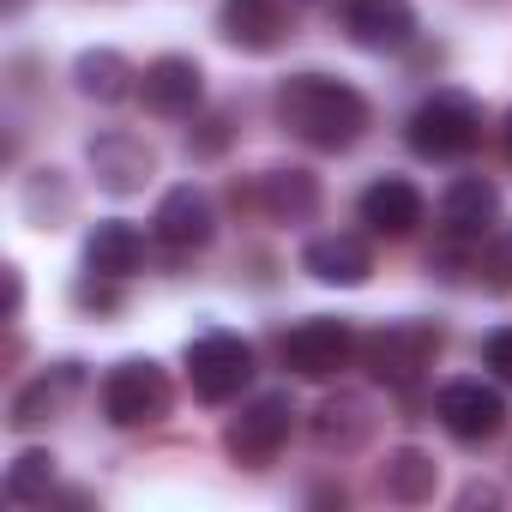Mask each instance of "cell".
Here are the masks:
<instances>
[{
  "label": "cell",
  "mask_w": 512,
  "mask_h": 512,
  "mask_svg": "<svg viewBox=\"0 0 512 512\" xmlns=\"http://www.w3.org/2000/svg\"><path fill=\"white\" fill-rule=\"evenodd\" d=\"M272 109H278V127L290 139H302L308 151H350L374 121L368 97L350 79H332V73H290L278 85Z\"/></svg>",
  "instance_id": "1"
},
{
  "label": "cell",
  "mask_w": 512,
  "mask_h": 512,
  "mask_svg": "<svg viewBox=\"0 0 512 512\" xmlns=\"http://www.w3.org/2000/svg\"><path fill=\"white\" fill-rule=\"evenodd\" d=\"M404 139H410V151L428 157V163H458V157H470V151L482 145V109H476L470 91L440 85V91H428V97L410 109Z\"/></svg>",
  "instance_id": "2"
},
{
  "label": "cell",
  "mask_w": 512,
  "mask_h": 512,
  "mask_svg": "<svg viewBox=\"0 0 512 512\" xmlns=\"http://www.w3.org/2000/svg\"><path fill=\"white\" fill-rule=\"evenodd\" d=\"M97 404L109 416V428H151L169 416L175 404V386H169V368L151 362V356H121L103 386H97Z\"/></svg>",
  "instance_id": "3"
},
{
  "label": "cell",
  "mask_w": 512,
  "mask_h": 512,
  "mask_svg": "<svg viewBox=\"0 0 512 512\" xmlns=\"http://www.w3.org/2000/svg\"><path fill=\"white\" fill-rule=\"evenodd\" d=\"M440 356V326L434 320H386L374 338H362V362L380 386L410 392Z\"/></svg>",
  "instance_id": "4"
},
{
  "label": "cell",
  "mask_w": 512,
  "mask_h": 512,
  "mask_svg": "<svg viewBox=\"0 0 512 512\" xmlns=\"http://www.w3.org/2000/svg\"><path fill=\"white\" fill-rule=\"evenodd\" d=\"M290 434H296V398H290V392H260V398H247V404L229 416L223 452H229L235 464H247V470H260V464H272V458L290 446Z\"/></svg>",
  "instance_id": "5"
},
{
  "label": "cell",
  "mask_w": 512,
  "mask_h": 512,
  "mask_svg": "<svg viewBox=\"0 0 512 512\" xmlns=\"http://www.w3.org/2000/svg\"><path fill=\"white\" fill-rule=\"evenodd\" d=\"M278 356H284V368L296 380H332L338 368H350V356H362V338L338 314H308V320H296L284 332Z\"/></svg>",
  "instance_id": "6"
},
{
  "label": "cell",
  "mask_w": 512,
  "mask_h": 512,
  "mask_svg": "<svg viewBox=\"0 0 512 512\" xmlns=\"http://www.w3.org/2000/svg\"><path fill=\"white\" fill-rule=\"evenodd\" d=\"M247 380H253V344L247 338L211 326L187 344V386L199 404H229V398H241Z\"/></svg>",
  "instance_id": "7"
},
{
  "label": "cell",
  "mask_w": 512,
  "mask_h": 512,
  "mask_svg": "<svg viewBox=\"0 0 512 512\" xmlns=\"http://www.w3.org/2000/svg\"><path fill=\"white\" fill-rule=\"evenodd\" d=\"M434 416H440V428H446L458 446H482V440H494V434L506 428V392H500L494 380L464 374V380H446V386L434 392Z\"/></svg>",
  "instance_id": "8"
},
{
  "label": "cell",
  "mask_w": 512,
  "mask_h": 512,
  "mask_svg": "<svg viewBox=\"0 0 512 512\" xmlns=\"http://www.w3.org/2000/svg\"><path fill=\"white\" fill-rule=\"evenodd\" d=\"M85 163H91V181H97L103 193H115V199L145 193V181L157 175V151H151V139H139V133H127V127L97 133V139L85 145Z\"/></svg>",
  "instance_id": "9"
},
{
  "label": "cell",
  "mask_w": 512,
  "mask_h": 512,
  "mask_svg": "<svg viewBox=\"0 0 512 512\" xmlns=\"http://www.w3.org/2000/svg\"><path fill=\"white\" fill-rule=\"evenodd\" d=\"M151 235H157L169 253H199V247H211V235H217V205H211V193L193 187V181L169 187V193L157 199V211H151Z\"/></svg>",
  "instance_id": "10"
},
{
  "label": "cell",
  "mask_w": 512,
  "mask_h": 512,
  "mask_svg": "<svg viewBox=\"0 0 512 512\" xmlns=\"http://www.w3.org/2000/svg\"><path fill=\"white\" fill-rule=\"evenodd\" d=\"M139 103L151 115H163V121H187L205 103V67L193 55H157L139 73Z\"/></svg>",
  "instance_id": "11"
},
{
  "label": "cell",
  "mask_w": 512,
  "mask_h": 512,
  "mask_svg": "<svg viewBox=\"0 0 512 512\" xmlns=\"http://www.w3.org/2000/svg\"><path fill=\"white\" fill-rule=\"evenodd\" d=\"M356 217L368 223V235L404 241V235H416V229H422V217H428V199H422V187H416L410 175H380V181H368V187H362V199H356Z\"/></svg>",
  "instance_id": "12"
},
{
  "label": "cell",
  "mask_w": 512,
  "mask_h": 512,
  "mask_svg": "<svg viewBox=\"0 0 512 512\" xmlns=\"http://www.w3.org/2000/svg\"><path fill=\"white\" fill-rule=\"evenodd\" d=\"M344 37L368 55H398L416 43V7L410 0H344Z\"/></svg>",
  "instance_id": "13"
},
{
  "label": "cell",
  "mask_w": 512,
  "mask_h": 512,
  "mask_svg": "<svg viewBox=\"0 0 512 512\" xmlns=\"http://www.w3.org/2000/svg\"><path fill=\"white\" fill-rule=\"evenodd\" d=\"M217 37L241 55H272L290 37L284 0H217Z\"/></svg>",
  "instance_id": "14"
},
{
  "label": "cell",
  "mask_w": 512,
  "mask_h": 512,
  "mask_svg": "<svg viewBox=\"0 0 512 512\" xmlns=\"http://www.w3.org/2000/svg\"><path fill=\"white\" fill-rule=\"evenodd\" d=\"M302 272H308L314 284L356 290V284H368V272H374V247H368V235H356V229L314 235V241L302 247Z\"/></svg>",
  "instance_id": "15"
},
{
  "label": "cell",
  "mask_w": 512,
  "mask_h": 512,
  "mask_svg": "<svg viewBox=\"0 0 512 512\" xmlns=\"http://www.w3.org/2000/svg\"><path fill=\"white\" fill-rule=\"evenodd\" d=\"M440 229L452 241H482L488 229H500V187L488 175H458L440 193Z\"/></svg>",
  "instance_id": "16"
},
{
  "label": "cell",
  "mask_w": 512,
  "mask_h": 512,
  "mask_svg": "<svg viewBox=\"0 0 512 512\" xmlns=\"http://www.w3.org/2000/svg\"><path fill=\"white\" fill-rule=\"evenodd\" d=\"M374 428H380V416H374V398L368 392H332L314 410V446L320 452H338V458L362 452L374 440Z\"/></svg>",
  "instance_id": "17"
},
{
  "label": "cell",
  "mask_w": 512,
  "mask_h": 512,
  "mask_svg": "<svg viewBox=\"0 0 512 512\" xmlns=\"http://www.w3.org/2000/svg\"><path fill=\"white\" fill-rule=\"evenodd\" d=\"M260 211L272 223H314L320 217V175L302 163H272L260 175Z\"/></svg>",
  "instance_id": "18"
},
{
  "label": "cell",
  "mask_w": 512,
  "mask_h": 512,
  "mask_svg": "<svg viewBox=\"0 0 512 512\" xmlns=\"http://www.w3.org/2000/svg\"><path fill=\"white\" fill-rule=\"evenodd\" d=\"M139 266H145V235H139V223H127V217L91 223V235H85V272L127 284Z\"/></svg>",
  "instance_id": "19"
},
{
  "label": "cell",
  "mask_w": 512,
  "mask_h": 512,
  "mask_svg": "<svg viewBox=\"0 0 512 512\" xmlns=\"http://www.w3.org/2000/svg\"><path fill=\"white\" fill-rule=\"evenodd\" d=\"M73 85H79V97L85 103H127V97H139V67L121 55V49H85L79 61H73Z\"/></svg>",
  "instance_id": "20"
},
{
  "label": "cell",
  "mask_w": 512,
  "mask_h": 512,
  "mask_svg": "<svg viewBox=\"0 0 512 512\" xmlns=\"http://www.w3.org/2000/svg\"><path fill=\"white\" fill-rule=\"evenodd\" d=\"M434 488H440V464H434V452H422V446H398V452H386V464H380V494H386V500H398V506H428Z\"/></svg>",
  "instance_id": "21"
},
{
  "label": "cell",
  "mask_w": 512,
  "mask_h": 512,
  "mask_svg": "<svg viewBox=\"0 0 512 512\" xmlns=\"http://www.w3.org/2000/svg\"><path fill=\"white\" fill-rule=\"evenodd\" d=\"M73 386H79V362H55L49 374H37L31 386H19V398H13V428H43V422L73 398Z\"/></svg>",
  "instance_id": "22"
},
{
  "label": "cell",
  "mask_w": 512,
  "mask_h": 512,
  "mask_svg": "<svg viewBox=\"0 0 512 512\" xmlns=\"http://www.w3.org/2000/svg\"><path fill=\"white\" fill-rule=\"evenodd\" d=\"M25 217H31L37 229H55V223L73 217V187H67L61 169H37V175H25Z\"/></svg>",
  "instance_id": "23"
},
{
  "label": "cell",
  "mask_w": 512,
  "mask_h": 512,
  "mask_svg": "<svg viewBox=\"0 0 512 512\" xmlns=\"http://www.w3.org/2000/svg\"><path fill=\"white\" fill-rule=\"evenodd\" d=\"M49 488H55V452H43V446L19 452L13 470H7V494L19 506H37V500H49Z\"/></svg>",
  "instance_id": "24"
},
{
  "label": "cell",
  "mask_w": 512,
  "mask_h": 512,
  "mask_svg": "<svg viewBox=\"0 0 512 512\" xmlns=\"http://www.w3.org/2000/svg\"><path fill=\"white\" fill-rule=\"evenodd\" d=\"M476 278L488 290H512V229H488L476 241Z\"/></svg>",
  "instance_id": "25"
},
{
  "label": "cell",
  "mask_w": 512,
  "mask_h": 512,
  "mask_svg": "<svg viewBox=\"0 0 512 512\" xmlns=\"http://www.w3.org/2000/svg\"><path fill=\"white\" fill-rule=\"evenodd\" d=\"M229 145V115H205L199 133H187V157H217Z\"/></svg>",
  "instance_id": "26"
},
{
  "label": "cell",
  "mask_w": 512,
  "mask_h": 512,
  "mask_svg": "<svg viewBox=\"0 0 512 512\" xmlns=\"http://www.w3.org/2000/svg\"><path fill=\"white\" fill-rule=\"evenodd\" d=\"M482 362H488L500 380H512V326H500V332L482 338Z\"/></svg>",
  "instance_id": "27"
},
{
  "label": "cell",
  "mask_w": 512,
  "mask_h": 512,
  "mask_svg": "<svg viewBox=\"0 0 512 512\" xmlns=\"http://www.w3.org/2000/svg\"><path fill=\"white\" fill-rule=\"evenodd\" d=\"M19 308H25V278H19V266H7V314L19 320Z\"/></svg>",
  "instance_id": "28"
},
{
  "label": "cell",
  "mask_w": 512,
  "mask_h": 512,
  "mask_svg": "<svg viewBox=\"0 0 512 512\" xmlns=\"http://www.w3.org/2000/svg\"><path fill=\"white\" fill-rule=\"evenodd\" d=\"M500 500V488H488V482H470L464 488V506H494Z\"/></svg>",
  "instance_id": "29"
},
{
  "label": "cell",
  "mask_w": 512,
  "mask_h": 512,
  "mask_svg": "<svg viewBox=\"0 0 512 512\" xmlns=\"http://www.w3.org/2000/svg\"><path fill=\"white\" fill-rule=\"evenodd\" d=\"M500 139H506V157H512V109H506V121H500Z\"/></svg>",
  "instance_id": "30"
}]
</instances>
